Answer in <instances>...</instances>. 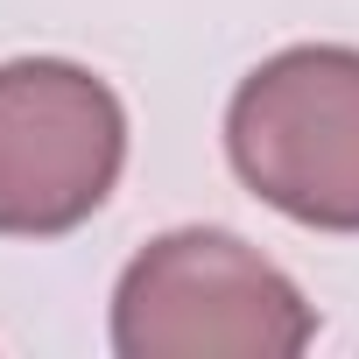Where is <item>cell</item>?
Masks as SVG:
<instances>
[{"label":"cell","mask_w":359,"mask_h":359,"mask_svg":"<svg viewBox=\"0 0 359 359\" xmlns=\"http://www.w3.org/2000/svg\"><path fill=\"white\" fill-rule=\"evenodd\" d=\"M310 345L303 289L226 226L155 233L113 282L120 359H296Z\"/></svg>","instance_id":"6da1fadb"},{"label":"cell","mask_w":359,"mask_h":359,"mask_svg":"<svg viewBox=\"0 0 359 359\" xmlns=\"http://www.w3.org/2000/svg\"><path fill=\"white\" fill-rule=\"evenodd\" d=\"M226 162L268 212L359 233V50L296 43L254 64L226 106Z\"/></svg>","instance_id":"7a4b0ae2"},{"label":"cell","mask_w":359,"mask_h":359,"mask_svg":"<svg viewBox=\"0 0 359 359\" xmlns=\"http://www.w3.org/2000/svg\"><path fill=\"white\" fill-rule=\"evenodd\" d=\"M127 169L120 92L71 57L0 64V240L78 233Z\"/></svg>","instance_id":"3957f363"}]
</instances>
